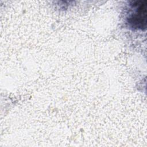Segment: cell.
Listing matches in <instances>:
<instances>
[{
    "label": "cell",
    "mask_w": 147,
    "mask_h": 147,
    "mask_svg": "<svg viewBox=\"0 0 147 147\" xmlns=\"http://www.w3.org/2000/svg\"><path fill=\"white\" fill-rule=\"evenodd\" d=\"M127 22L134 29L145 30L146 27L147 1H137L130 4Z\"/></svg>",
    "instance_id": "6da1fadb"
}]
</instances>
